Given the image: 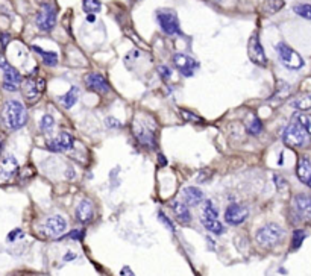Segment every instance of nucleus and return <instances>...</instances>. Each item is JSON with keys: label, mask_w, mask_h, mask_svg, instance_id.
<instances>
[{"label": "nucleus", "mask_w": 311, "mask_h": 276, "mask_svg": "<svg viewBox=\"0 0 311 276\" xmlns=\"http://www.w3.org/2000/svg\"><path fill=\"white\" fill-rule=\"evenodd\" d=\"M3 121L6 128L11 131H17L23 128L27 121L26 106L18 100H8L3 109Z\"/></svg>", "instance_id": "nucleus-1"}, {"label": "nucleus", "mask_w": 311, "mask_h": 276, "mask_svg": "<svg viewBox=\"0 0 311 276\" xmlns=\"http://www.w3.org/2000/svg\"><path fill=\"white\" fill-rule=\"evenodd\" d=\"M284 235L286 231L278 223H267L257 231L255 240L261 248H273L281 243Z\"/></svg>", "instance_id": "nucleus-2"}, {"label": "nucleus", "mask_w": 311, "mask_h": 276, "mask_svg": "<svg viewBox=\"0 0 311 276\" xmlns=\"http://www.w3.org/2000/svg\"><path fill=\"white\" fill-rule=\"evenodd\" d=\"M283 141L289 147H304L308 144V134L302 128V125L296 118H293L283 132Z\"/></svg>", "instance_id": "nucleus-3"}, {"label": "nucleus", "mask_w": 311, "mask_h": 276, "mask_svg": "<svg viewBox=\"0 0 311 276\" xmlns=\"http://www.w3.org/2000/svg\"><path fill=\"white\" fill-rule=\"evenodd\" d=\"M275 49H276V53H278V58H279V61L283 63V66L286 67V69H289V70H301L302 67H304V59H302V56L296 52V50H293L289 44H286V43H278L276 46H275Z\"/></svg>", "instance_id": "nucleus-4"}, {"label": "nucleus", "mask_w": 311, "mask_h": 276, "mask_svg": "<svg viewBox=\"0 0 311 276\" xmlns=\"http://www.w3.org/2000/svg\"><path fill=\"white\" fill-rule=\"evenodd\" d=\"M157 20L160 27L163 29L164 34L167 35H181V27H179V20L175 11L172 9H160L157 12Z\"/></svg>", "instance_id": "nucleus-5"}, {"label": "nucleus", "mask_w": 311, "mask_h": 276, "mask_svg": "<svg viewBox=\"0 0 311 276\" xmlns=\"http://www.w3.org/2000/svg\"><path fill=\"white\" fill-rule=\"evenodd\" d=\"M0 69L3 70V88L6 91H17L21 84V75L18 70L9 66L3 56H0Z\"/></svg>", "instance_id": "nucleus-6"}, {"label": "nucleus", "mask_w": 311, "mask_h": 276, "mask_svg": "<svg viewBox=\"0 0 311 276\" xmlns=\"http://www.w3.org/2000/svg\"><path fill=\"white\" fill-rule=\"evenodd\" d=\"M35 21H37V26H38L41 30H44V32L52 30L53 26H55V23H56V9H55V6L50 5V3L41 5L40 11L37 12Z\"/></svg>", "instance_id": "nucleus-7"}, {"label": "nucleus", "mask_w": 311, "mask_h": 276, "mask_svg": "<svg viewBox=\"0 0 311 276\" xmlns=\"http://www.w3.org/2000/svg\"><path fill=\"white\" fill-rule=\"evenodd\" d=\"M67 229V220L59 216V214H55V216H50L46 219L44 225H43V231L47 237H52V238H56V237H61Z\"/></svg>", "instance_id": "nucleus-8"}, {"label": "nucleus", "mask_w": 311, "mask_h": 276, "mask_svg": "<svg viewBox=\"0 0 311 276\" xmlns=\"http://www.w3.org/2000/svg\"><path fill=\"white\" fill-rule=\"evenodd\" d=\"M173 64L179 70V73L185 78H192L195 75V72L199 69V63L185 53H176L173 56Z\"/></svg>", "instance_id": "nucleus-9"}, {"label": "nucleus", "mask_w": 311, "mask_h": 276, "mask_svg": "<svg viewBox=\"0 0 311 276\" xmlns=\"http://www.w3.org/2000/svg\"><path fill=\"white\" fill-rule=\"evenodd\" d=\"M247 53H249V58L254 64L260 66V67H264L267 64V56H266V52L260 43V38L257 34H254L251 38H249V44H247Z\"/></svg>", "instance_id": "nucleus-10"}, {"label": "nucleus", "mask_w": 311, "mask_h": 276, "mask_svg": "<svg viewBox=\"0 0 311 276\" xmlns=\"http://www.w3.org/2000/svg\"><path fill=\"white\" fill-rule=\"evenodd\" d=\"M247 216H249L247 208L240 205V203H231L225 211V220L231 226H238V225L244 223Z\"/></svg>", "instance_id": "nucleus-11"}, {"label": "nucleus", "mask_w": 311, "mask_h": 276, "mask_svg": "<svg viewBox=\"0 0 311 276\" xmlns=\"http://www.w3.org/2000/svg\"><path fill=\"white\" fill-rule=\"evenodd\" d=\"M135 137H137V141L143 146V147H147V149H155L157 147V138H155V132L152 128L146 126L144 123L141 125H135Z\"/></svg>", "instance_id": "nucleus-12"}, {"label": "nucleus", "mask_w": 311, "mask_h": 276, "mask_svg": "<svg viewBox=\"0 0 311 276\" xmlns=\"http://www.w3.org/2000/svg\"><path fill=\"white\" fill-rule=\"evenodd\" d=\"M73 146H75V138L69 132H61L55 140L47 141V149L50 152H55V154L70 150V149H73Z\"/></svg>", "instance_id": "nucleus-13"}, {"label": "nucleus", "mask_w": 311, "mask_h": 276, "mask_svg": "<svg viewBox=\"0 0 311 276\" xmlns=\"http://www.w3.org/2000/svg\"><path fill=\"white\" fill-rule=\"evenodd\" d=\"M85 85L90 91H95L98 94H108L111 91L108 81L101 73H88L85 78Z\"/></svg>", "instance_id": "nucleus-14"}, {"label": "nucleus", "mask_w": 311, "mask_h": 276, "mask_svg": "<svg viewBox=\"0 0 311 276\" xmlns=\"http://www.w3.org/2000/svg\"><path fill=\"white\" fill-rule=\"evenodd\" d=\"M46 87L43 78H27L24 82V96L29 102H35Z\"/></svg>", "instance_id": "nucleus-15"}, {"label": "nucleus", "mask_w": 311, "mask_h": 276, "mask_svg": "<svg viewBox=\"0 0 311 276\" xmlns=\"http://www.w3.org/2000/svg\"><path fill=\"white\" fill-rule=\"evenodd\" d=\"M293 209L301 219H311V196L301 193L293 199Z\"/></svg>", "instance_id": "nucleus-16"}, {"label": "nucleus", "mask_w": 311, "mask_h": 276, "mask_svg": "<svg viewBox=\"0 0 311 276\" xmlns=\"http://www.w3.org/2000/svg\"><path fill=\"white\" fill-rule=\"evenodd\" d=\"M76 219L79 223L82 225H87L93 220V216H95V206H93V202L90 199H82L79 202V205L76 206Z\"/></svg>", "instance_id": "nucleus-17"}, {"label": "nucleus", "mask_w": 311, "mask_h": 276, "mask_svg": "<svg viewBox=\"0 0 311 276\" xmlns=\"http://www.w3.org/2000/svg\"><path fill=\"white\" fill-rule=\"evenodd\" d=\"M296 175L302 184L311 187V160L307 157H301L296 167Z\"/></svg>", "instance_id": "nucleus-18"}, {"label": "nucleus", "mask_w": 311, "mask_h": 276, "mask_svg": "<svg viewBox=\"0 0 311 276\" xmlns=\"http://www.w3.org/2000/svg\"><path fill=\"white\" fill-rule=\"evenodd\" d=\"M18 169L17 160L12 155H5L3 160L0 161V176L3 179H9Z\"/></svg>", "instance_id": "nucleus-19"}, {"label": "nucleus", "mask_w": 311, "mask_h": 276, "mask_svg": "<svg viewBox=\"0 0 311 276\" xmlns=\"http://www.w3.org/2000/svg\"><path fill=\"white\" fill-rule=\"evenodd\" d=\"M173 212L176 216V219L182 223V225H189L192 222V212H190V208L185 202H181V200H176L173 202Z\"/></svg>", "instance_id": "nucleus-20"}, {"label": "nucleus", "mask_w": 311, "mask_h": 276, "mask_svg": "<svg viewBox=\"0 0 311 276\" xmlns=\"http://www.w3.org/2000/svg\"><path fill=\"white\" fill-rule=\"evenodd\" d=\"M182 193H184V199H185L187 205L196 206L201 202H204V193L198 187H187V188H184Z\"/></svg>", "instance_id": "nucleus-21"}, {"label": "nucleus", "mask_w": 311, "mask_h": 276, "mask_svg": "<svg viewBox=\"0 0 311 276\" xmlns=\"http://www.w3.org/2000/svg\"><path fill=\"white\" fill-rule=\"evenodd\" d=\"M78 99H79V88H78V87H72L70 91H67L66 94H63V96L58 97L59 103H61L64 108H67V109L73 108V106L76 105Z\"/></svg>", "instance_id": "nucleus-22"}, {"label": "nucleus", "mask_w": 311, "mask_h": 276, "mask_svg": "<svg viewBox=\"0 0 311 276\" xmlns=\"http://www.w3.org/2000/svg\"><path fill=\"white\" fill-rule=\"evenodd\" d=\"M201 223L207 228L209 232H212V234H215V235H220V234H223V231H225V228H223V225L217 220V219H207V217H201Z\"/></svg>", "instance_id": "nucleus-23"}, {"label": "nucleus", "mask_w": 311, "mask_h": 276, "mask_svg": "<svg viewBox=\"0 0 311 276\" xmlns=\"http://www.w3.org/2000/svg\"><path fill=\"white\" fill-rule=\"evenodd\" d=\"M292 106H293L295 109H298V111H308V109H311V93L298 96V97L292 102Z\"/></svg>", "instance_id": "nucleus-24"}, {"label": "nucleus", "mask_w": 311, "mask_h": 276, "mask_svg": "<svg viewBox=\"0 0 311 276\" xmlns=\"http://www.w3.org/2000/svg\"><path fill=\"white\" fill-rule=\"evenodd\" d=\"M35 52H38L41 56H43V63L46 64V66H55L56 63H58V53H55V52H44L43 49H40L38 46H34L32 47Z\"/></svg>", "instance_id": "nucleus-25"}, {"label": "nucleus", "mask_w": 311, "mask_h": 276, "mask_svg": "<svg viewBox=\"0 0 311 276\" xmlns=\"http://www.w3.org/2000/svg\"><path fill=\"white\" fill-rule=\"evenodd\" d=\"M55 128V120L50 114H44L40 120V129L44 134H50Z\"/></svg>", "instance_id": "nucleus-26"}, {"label": "nucleus", "mask_w": 311, "mask_h": 276, "mask_svg": "<svg viewBox=\"0 0 311 276\" xmlns=\"http://www.w3.org/2000/svg\"><path fill=\"white\" fill-rule=\"evenodd\" d=\"M202 217H207V219H217L219 217V211H217V206L211 202V200H205V205H204V214Z\"/></svg>", "instance_id": "nucleus-27"}, {"label": "nucleus", "mask_w": 311, "mask_h": 276, "mask_svg": "<svg viewBox=\"0 0 311 276\" xmlns=\"http://www.w3.org/2000/svg\"><path fill=\"white\" fill-rule=\"evenodd\" d=\"M305 237H307L305 231L296 229V231L293 232V238H292V249H299L301 244H302V241L305 240Z\"/></svg>", "instance_id": "nucleus-28"}, {"label": "nucleus", "mask_w": 311, "mask_h": 276, "mask_svg": "<svg viewBox=\"0 0 311 276\" xmlns=\"http://www.w3.org/2000/svg\"><path fill=\"white\" fill-rule=\"evenodd\" d=\"M261 131H263V123H261V120H260L258 117H254L252 121L247 125V132H249L251 135H258Z\"/></svg>", "instance_id": "nucleus-29"}, {"label": "nucleus", "mask_w": 311, "mask_h": 276, "mask_svg": "<svg viewBox=\"0 0 311 276\" xmlns=\"http://www.w3.org/2000/svg\"><path fill=\"white\" fill-rule=\"evenodd\" d=\"M84 11L88 12V14H93V12H99L102 5L99 0H84Z\"/></svg>", "instance_id": "nucleus-30"}, {"label": "nucleus", "mask_w": 311, "mask_h": 276, "mask_svg": "<svg viewBox=\"0 0 311 276\" xmlns=\"http://www.w3.org/2000/svg\"><path fill=\"white\" fill-rule=\"evenodd\" d=\"M293 11H295L298 15H301V17H304V18H307V20H311V5H307V3L296 5V6L293 8Z\"/></svg>", "instance_id": "nucleus-31"}, {"label": "nucleus", "mask_w": 311, "mask_h": 276, "mask_svg": "<svg viewBox=\"0 0 311 276\" xmlns=\"http://www.w3.org/2000/svg\"><path fill=\"white\" fill-rule=\"evenodd\" d=\"M301 125H302V128L307 131V134H311V115L310 114H298L296 117H295Z\"/></svg>", "instance_id": "nucleus-32"}, {"label": "nucleus", "mask_w": 311, "mask_h": 276, "mask_svg": "<svg viewBox=\"0 0 311 276\" xmlns=\"http://www.w3.org/2000/svg\"><path fill=\"white\" fill-rule=\"evenodd\" d=\"M158 217H160V220L164 223V226L170 229V232H175V226H173V223L170 222V219H169V217H167V216H166L163 211H160V212H158Z\"/></svg>", "instance_id": "nucleus-33"}, {"label": "nucleus", "mask_w": 311, "mask_h": 276, "mask_svg": "<svg viewBox=\"0 0 311 276\" xmlns=\"http://www.w3.org/2000/svg\"><path fill=\"white\" fill-rule=\"evenodd\" d=\"M158 73L161 75V78H163L164 81H169V79L172 78V70H170L167 66H160V67H158Z\"/></svg>", "instance_id": "nucleus-34"}, {"label": "nucleus", "mask_w": 311, "mask_h": 276, "mask_svg": "<svg viewBox=\"0 0 311 276\" xmlns=\"http://www.w3.org/2000/svg\"><path fill=\"white\" fill-rule=\"evenodd\" d=\"M181 115H182L184 118H187L189 121H195V123H201V121H202V118H201V117H198V115H195L193 112H189V111H184V109H181Z\"/></svg>", "instance_id": "nucleus-35"}, {"label": "nucleus", "mask_w": 311, "mask_h": 276, "mask_svg": "<svg viewBox=\"0 0 311 276\" xmlns=\"http://www.w3.org/2000/svg\"><path fill=\"white\" fill-rule=\"evenodd\" d=\"M105 125H106L108 128H111V129L121 128V121H118V120H115V118H112V117H108V118L105 120Z\"/></svg>", "instance_id": "nucleus-36"}, {"label": "nucleus", "mask_w": 311, "mask_h": 276, "mask_svg": "<svg viewBox=\"0 0 311 276\" xmlns=\"http://www.w3.org/2000/svg\"><path fill=\"white\" fill-rule=\"evenodd\" d=\"M23 231H20V229H14L9 235H8V241H14L15 238H23Z\"/></svg>", "instance_id": "nucleus-37"}, {"label": "nucleus", "mask_w": 311, "mask_h": 276, "mask_svg": "<svg viewBox=\"0 0 311 276\" xmlns=\"http://www.w3.org/2000/svg\"><path fill=\"white\" fill-rule=\"evenodd\" d=\"M273 179H275V184L278 185V190H286V187H287V182L281 178V176H278V175H275L273 176Z\"/></svg>", "instance_id": "nucleus-38"}, {"label": "nucleus", "mask_w": 311, "mask_h": 276, "mask_svg": "<svg viewBox=\"0 0 311 276\" xmlns=\"http://www.w3.org/2000/svg\"><path fill=\"white\" fill-rule=\"evenodd\" d=\"M69 237L73 238V240H82V237H84V231H78V229H75V231H72V232L69 234Z\"/></svg>", "instance_id": "nucleus-39"}, {"label": "nucleus", "mask_w": 311, "mask_h": 276, "mask_svg": "<svg viewBox=\"0 0 311 276\" xmlns=\"http://www.w3.org/2000/svg\"><path fill=\"white\" fill-rule=\"evenodd\" d=\"M75 258H76V254H73V252H67L66 257H64V261H73Z\"/></svg>", "instance_id": "nucleus-40"}, {"label": "nucleus", "mask_w": 311, "mask_h": 276, "mask_svg": "<svg viewBox=\"0 0 311 276\" xmlns=\"http://www.w3.org/2000/svg\"><path fill=\"white\" fill-rule=\"evenodd\" d=\"M75 178V170L73 169H69L67 170V179H73Z\"/></svg>", "instance_id": "nucleus-41"}, {"label": "nucleus", "mask_w": 311, "mask_h": 276, "mask_svg": "<svg viewBox=\"0 0 311 276\" xmlns=\"http://www.w3.org/2000/svg\"><path fill=\"white\" fill-rule=\"evenodd\" d=\"M8 40H9V37H8L6 34H5V35H2V44H3V47L8 44Z\"/></svg>", "instance_id": "nucleus-42"}, {"label": "nucleus", "mask_w": 311, "mask_h": 276, "mask_svg": "<svg viewBox=\"0 0 311 276\" xmlns=\"http://www.w3.org/2000/svg\"><path fill=\"white\" fill-rule=\"evenodd\" d=\"M87 20H88V21H90V23H93V21H96V17H95V15H93V14H90V15H88V18H87Z\"/></svg>", "instance_id": "nucleus-43"}]
</instances>
